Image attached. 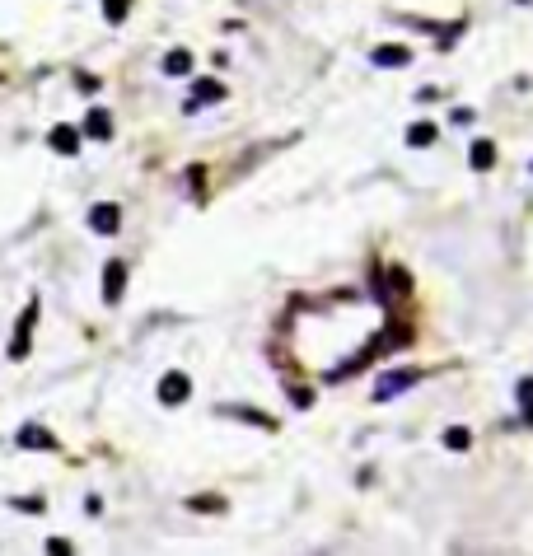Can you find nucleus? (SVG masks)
<instances>
[{"label":"nucleus","mask_w":533,"mask_h":556,"mask_svg":"<svg viewBox=\"0 0 533 556\" xmlns=\"http://www.w3.org/2000/svg\"><path fill=\"white\" fill-rule=\"evenodd\" d=\"M33 323H38V300L24 309V318H19V328H15V342H10V356H15V360L29 356V332H33Z\"/></svg>","instance_id":"f257e3e1"},{"label":"nucleus","mask_w":533,"mask_h":556,"mask_svg":"<svg viewBox=\"0 0 533 556\" xmlns=\"http://www.w3.org/2000/svg\"><path fill=\"white\" fill-rule=\"evenodd\" d=\"M117 225H122V211H117L113 201H103V206L89 211V229H94V234H117Z\"/></svg>","instance_id":"f03ea898"},{"label":"nucleus","mask_w":533,"mask_h":556,"mask_svg":"<svg viewBox=\"0 0 533 556\" xmlns=\"http://www.w3.org/2000/svg\"><path fill=\"white\" fill-rule=\"evenodd\" d=\"M122 286H127V267H122V262H108V267H103V300L117 304L122 300Z\"/></svg>","instance_id":"7ed1b4c3"},{"label":"nucleus","mask_w":533,"mask_h":556,"mask_svg":"<svg viewBox=\"0 0 533 556\" xmlns=\"http://www.w3.org/2000/svg\"><path fill=\"white\" fill-rule=\"evenodd\" d=\"M417 379H421L417 370H398V374H389V379H379L375 398H379V402H389L393 393H403V388H412V384H417Z\"/></svg>","instance_id":"20e7f679"},{"label":"nucleus","mask_w":533,"mask_h":556,"mask_svg":"<svg viewBox=\"0 0 533 556\" xmlns=\"http://www.w3.org/2000/svg\"><path fill=\"white\" fill-rule=\"evenodd\" d=\"M188 374H164V384H159V402H169V407H178V402H188Z\"/></svg>","instance_id":"39448f33"},{"label":"nucleus","mask_w":533,"mask_h":556,"mask_svg":"<svg viewBox=\"0 0 533 556\" xmlns=\"http://www.w3.org/2000/svg\"><path fill=\"white\" fill-rule=\"evenodd\" d=\"M220 99H225V85H220V80H197V85H192V99H188V113H197L202 103H220Z\"/></svg>","instance_id":"423d86ee"},{"label":"nucleus","mask_w":533,"mask_h":556,"mask_svg":"<svg viewBox=\"0 0 533 556\" xmlns=\"http://www.w3.org/2000/svg\"><path fill=\"white\" fill-rule=\"evenodd\" d=\"M85 136H94V141H108V136H113V117L103 113V108H89V117H85Z\"/></svg>","instance_id":"0eeeda50"},{"label":"nucleus","mask_w":533,"mask_h":556,"mask_svg":"<svg viewBox=\"0 0 533 556\" xmlns=\"http://www.w3.org/2000/svg\"><path fill=\"white\" fill-rule=\"evenodd\" d=\"M407 61H412L407 47H375V66H384V71H398V66H407Z\"/></svg>","instance_id":"6e6552de"},{"label":"nucleus","mask_w":533,"mask_h":556,"mask_svg":"<svg viewBox=\"0 0 533 556\" xmlns=\"http://www.w3.org/2000/svg\"><path fill=\"white\" fill-rule=\"evenodd\" d=\"M19 444H24V449H57V440H52L43 426H24L19 430Z\"/></svg>","instance_id":"1a4fd4ad"},{"label":"nucleus","mask_w":533,"mask_h":556,"mask_svg":"<svg viewBox=\"0 0 533 556\" xmlns=\"http://www.w3.org/2000/svg\"><path fill=\"white\" fill-rule=\"evenodd\" d=\"M52 150H57V155H75V150H80V131L57 127V131H52Z\"/></svg>","instance_id":"9d476101"},{"label":"nucleus","mask_w":533,"mask_h":556,"mask_svg":"<svg viewBox=\"0 0 533 556\" xmlns=\"http://www.w3.org/2000/svg\"><path fill=\"white\" fill-rule=\"evenodd\" d=\"M188 71H192V57L183 47H173L169 57H164V75H188Z\"/></svg>","instance_id":"9b49d317"},{"label":"nucleus","mask_w":533,"mask_h":556,"mask_svg":"<svg viewBox=\"0 0 533 556\" xmlns=\"http://www.w3.org/2000/svg\"><path fill=\"white\" fill-rule=\"evenodd\" d=\"M491 164H496V145H491V141H477V145H473V169H477V173H487Z\"/></svg>","instance_id":"f8f14e48"},{"label":"nucleus","mask_w":533,"mask_h":556,"mask_svg":"<svg viewBox=\"0 0 533 556\" xmlns=\"http://www.w3.org/2000/svg\"><path fill=\"white\" fill-rule=\"evenodd\" d=\"M435 136H440V131H435L431 122H417V127L407 131V145H417V150H426V145H431Z\"/></svg>","instance_id":"ddd939ff"},{"label":"nucleus","mask_w":533,"mask_h":556,"mask_svg":"<svg viewBox=\"0 0 533 556\" xmlns=\"http://www.w3.org/2000/svg\"><path fill=\"white\" fill-rule=\"evenodd\" d=\"M519 407H524V421L533 426V379H519Z\"/></svg>","instance_id":"4468645a"},{"label":"nucleus","mask_w":533,"mask_h":556,"mask_svg":"<svg viewBox=\"0 0 533 556\" xmlns=\"http://www.w3.org/2000/svg\"><path fill=\"white\" fill-rule=\"evenodd\" d=\"M445 444H449V449H468V444H473V435H468L463 426H449L445 430Z\"/></svg>","instance_id":"2eb2a0df"},{"label":"nucleus","mask_w":533,"mask_h":556,"mask_svg":"<svg viewBox=\"0 0 533 556\" xmlns=\"http://www.w3.org/2000/svg\"><path fill=\"white\" fill-rule=\"evenodd\" d=\"M103 15H108V19L117 24V19L127 15V0H103Z\"/></svg>","instance_id":"dca6fc26"},{"label":"nucleus","mask_w":533,"mask_h":556,"mask_svg":"<svg viewBox=\"0 0 533 556\" xmlns=\"http://www.w3.org/2000/svg\"><path fill=\"white\" fill-rule=\"evenodd\" d=\"M47 556H71V542H61V538H52V542H47Z\"/></svg>","instance_id":"f3484780"}]
</instances>
